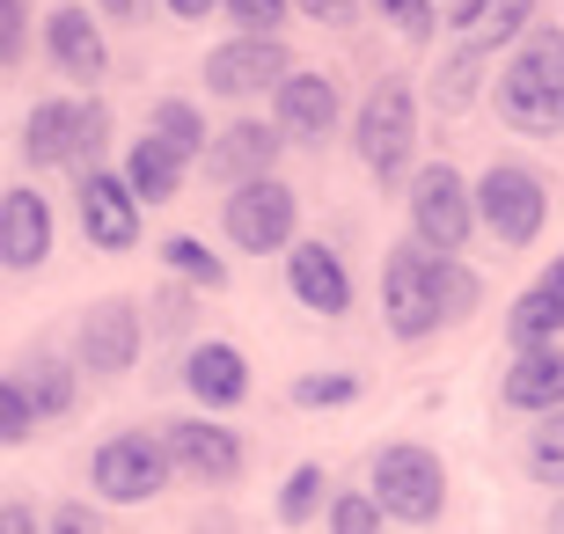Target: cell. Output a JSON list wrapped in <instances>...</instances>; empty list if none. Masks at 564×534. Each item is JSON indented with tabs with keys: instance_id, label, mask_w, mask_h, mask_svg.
<instances>
[{
	"instance_id": "19",
	"label": "cell",
	"mask_w": 564,
	"mask_h": 534,
	"mask_svg": "<svg viewBox=\"0 0 564 534\" xmlns=\"http://www.w3.org/2000/svg\"><path fill=\"white\" fill-rule=\"evenodd\" d=\"M184 389L206 403V411H235L242 395H250V359L235 345H191L184 359Z\"/></svg>"
},
{
	"instance_id": "7",
	"label": "cell",
	"mask_w": 564,
	"mask_h": 534,
	"mask_svg": "<svg viewBox=\"0 0 564 534\" xmlns=\"http://www.w3.org/2000/svg\"><path fill=\"white\" fill-rule=\"evenodd\" d=\"M169 447L162 439H147V432H118V439H104L96 447V461H88V483H96V498L104 505H147V498L169 483Z\"/></svg>"
},
{
	"instance_id": "30",
	"label": "cell",
	"mask_w": 564,
	"mask_h": 534,
	"mask_svg": "<svg viewBox=\"0 0 564 534\" xmlns=\"http://www.w3.org/2000/svg\"><path fill=\"white\" fill-rule=\"evenodd\" d=\"M30 432H37V403L22 389V373H8V381H0V447H22Z\"/></svg>"
},
{
	"instance_id": "18",
	"label": "cell",
	"mask_w": 564,
	"mask_h": 534,
	"mask_svg": "<svg viewBox=\"0 0 564 534\" xmlns=\"http://www.w3.org/2000/svg\"><path fill=\"white\" fill-rule=\"evenodd\" d=\"M82 132H88V103H37L22 118L15 146L30 168H52V162H82Z\"/></svg>"
},
{
	"instance_id": "44",
	"label": "cell",
	"mask_w": 564,
	"mask_h": 534,
	"mask_svg": "<svg viewBox=\"0 0 564 534\" xmlns=\"http://www.w3.org/2000/svg\"><path fill=\"white\" fill-rule=\"evenodd\" d=\"M440 8H469V0H440Z\"/></svg>"
},
{
	"instance_id": "29",
	"label": "cell",
	"mask_w": 564,
	"mask_h": 534,
	"mask_svg": "<svg viewBox=\"0 0 564 534\" xmlns=\"http://www.w3.org/2000/svg\"><path fill=\"white\" fill-rule=\"evenodd\" d=\"M315 505H323V461H301V469L286 476V491H279V520H286V527H308Z\"/></svg>"
},
{
	"instance_id": "24",
	"label": "cell",
	"mask_w": 564,
	"mask_h": 534,
	"mask_svg": "<svg viewBox=\"0 0 564 534\" xmlns=\"http://www.w3.org/2000/svg\"><path fill=\"white\" fill-rule=\"evenodd\" d=\"M557 329H564V308L557 301H550L543 286H528L521 301H513V315H506V337H513V345H557Z\"/></svg>"
},
{
	"instance_id": "10",
	"label": "cell",
	"mask_w": 564,
	"mask_h": 534,
	"mask_svg": "<svg viewBox=\"0 0 564 534\" xmlns=\"http://www.w3.org/2000/svg\"><path fill=\"white\" fill-rule=\"evenodd\" d=\"M293 74L286 44L279 37H228L206 52V88L213 96H257V88H279Z\"/></svg>"
},
{
	"instance_id": "15",
	"label": "cell",
	"mask_w": 564,
	"mask_h": 534,
	"mask_svg": "<svg viewBox=\"0 0 564 534\" xmlns=\"http://www.w3.org/2000/svg\"><path fill=\"white\" fill-rule=\"evenodd\" d=\"M52 257V206L30 184L0 190V264L8 271H37Z\"/></svg>"
},
{
	"instance_id": "38",
	"label": "cell",
	"mask_w": 564,
	"mask_h": 534,
	"mask_svg": "<svg viewBox=\"0 0 564 534\" xmlns=\"http://www.w3.org/2000/svg\"><path fill=\"white\" fill-rule=\"evenodd\" d=\"M52 534H96V520H88V505H59V513H52Z\"/></svg>"
},
{
	"instance_id": "39",
	"label": "cell",
	"mask_w": 564,
	"mask_h": 534,
	"mask_svg": "<svg viewBox=\"0 0 564 534\" xmlns=\"http://www.w3.org/2000/svg\"><path fill=\"white\" fill-rule=\"evenodd\" d=\"M213 8H228V0H169V15H184V22H206Z\"/></svg>"
},
{
	"instance_id": "17",
	"label": "cell",
	"mask_w": 564,
	"mask_h": 534,
	"mask_svg": "<svg viewBox=\"0 0 564 534\" xmlns=\"http://www.w3.org/2000/svg\"><path fill=\"white\" fill-rule=\"evenodd\" d=\"M499 395H506V411H528V417L564 411V345H528V351H513V367H506Z\"/></svg>"
},
{
	"instance_id": "32",
	"label": "cell",
	"mask_w": 564,
	"mask_h": 534,
	"mask_svg": "<svg viewBox=\"0 0 564 534\" xmlns=\"http://www.w3.org/2000/svg\"><path fill=\"white\" fill-rule=\"evenodd\" d=\"M352 395H359L352 373H301V381H293V403H301V411H323V403H352Z\"/></svg>"
},
{
	"instance_id": "2",
	"label": "cell",
	"mask_w": 564,
	"mask_h": 534,
	"mask_svg": "<svg viewBox=\"0 0 564 534\" xmlns=\"http://www.w3.org/2000/svg\"><path fill=\"white\" fill-rule=\"evenodd\" d=\"M381 315L397 337H433L447 323V257L425 249L419 235L403 249H389V271H381Z\"/></svg>"
},
{
	"instance_id": "43",
	"label": "cell",
	"mask_w": 564,
	"mask_h": 534,
	"mask_svg": "<svg viewBox=\"0 0 564 534\" xmlns=\"http://www.w3.org/2000/svg\"><path fill=\"white\" fill-rule=\"evenodd\" d=\"M550 534H564V505H557V520H550Z\"/></svg>"
},
{
	"instance_id": "36",
	"label": "cell",
	"mask_w": 564,
	"mask_h": 534,
	"mask_svg": "<svg viewBox=\"0 0 564 534\" xmlns=\"http://www.w3.org/2000/svg\"><path fill=\"white\" fill-rule=\"evenodd\" d=\"M228 15L242 22V37H279V15H286V0H228Z\"/></svg>"
},
{
	"instance_id": "26",
	"label": "cell",
	"mask_w": 564,
	"mask_h": 534,
	"mask_svg": "<svg viewBox=\"0 0 564 534\" xmlns=\"http://www.w3.org/2000/svg\"><path fill=\"white\" fill-rule=\"evenodd\" d=\"M22 389H30L37 417H66V403H74V373H66V359L37 351V359H30V373H22Z\"/></svg>"
},
{
	"instance_id": "25",
	"label": "cell",
	"mask_w": 564,
	"mask_h": 534,
	"mask_svg": "<svg viewBox=\"0 0 564 534\" xmlns=\"http://www.w3.org/2000/svg\"><path fill=\"white\" fill-rule=\"evenodd\" d=\"M162 264L176 271V279H191V286H228V264H220V257H213L206 242H198V235H169L162 242Z\"/></svg>"
},
{
	"instance_id": "20",
	"label": "cell",
	"mask_w": 564,
	"mask_h": 534,
	"mask_svg": "<svg viewBox=\"0 0 564 534\" xmlns=\"http://www.w3.org/2000/svg\"><path fill=\"white\" fill-rule=\"evenodd\" d=\"M44 44H52V59H59L66 81H96V74H104V30L88 22V8H52Z\"/></svg>"
},
{
	"instance_id": "33",
	"label": "cell",
	"mask_w": 564,
	"mask_h": 534,
	"mask_svg": "<svg viewBox=\"0 0 564 534\" xmlns=\"http://www.w3.org/2000/svg\"><path fill=\"white\" fill-rule=\"evenodd\" d=\"M22 44H30V0H0V66L15 74Z\"/></svg>"
},
{
	"instance_id": "42",
	"label": "cell",
	"mask_w": 564,
	"mask_h": 534,
	"mask_svg": "<svg viewBox=\"0 0 564 534\" xmlns=\"http://www.w3.org/2000/svg\"><path fill=\"white\" fill-rule=\"evenodd\" d=\"M96 8H110V15H132V8H140V0H96Z\"/></svg>"
},
{
	"instance_id": "4",
	"label": "cell",
	"mask_w": 564,
	"mask_h": 534,
	"mask_svg": "<svg viewBox=\"0 0 564 534\" xmlns=\"http://www.w3.org/2000/svg\"><path fill=\"white\" fill-rule=\"evenodd\" d=\"M375 498L389 520H411V527H425V520H440V505H447V469H440L433 447H381L375 454Z\"/></svg>"
},
{
	"instance_id": "12",
	"label": "cell",
	"mask_w": 564,
	"mask_h": 534,
	"mask_svg": "<svg viewBox=\"0 0 564 534\" xmlns=\"http://www.w3.org/2000/svg\"><path fill=\"white\" fill-rule=\"evenodd\" d=\"M286 279H293V301L315 308L323 323H337V315L352 308V271H345V257H337L330 242H293L286 249Z\"/></svg>"
},
{
	"instance_id": "11",
	"label": "cell",
	"mask_w": 564,
	"mask_h": 534,
	"mask_svg": "<svg viewBox=\"0 0 564 534\" xmlns=\"http://www.w3.org/2000/svg\"><path fill=\"white\" fill-rule=\"evenodd\" d=\"M279 146H286V132H264V124H228V132H213V146H206V176L220 190H242V184H264L279 168Z\"/></svg>"
},
{
	"instance_id": "37",
	"label": "cell",
	"mask_w": 564,
	"mask_h": 534,
	"mask_svg": "<svg viewBox=\"0 0 564 534\" xmlns=\"http://www.w3.org/2000/svg\"><path fill=\"white\" fill-rule=\"evenodd\" d=\"M301 15H315V22H330V30H345V22L359 15V0H293Z\"/></svg>"
},
{
	"instance_id": "6",
	"label": "cell",
	"mask_w": 564,
	"mask_h": 534,
	"mask_svg": "<svg viewBox=\"0 0 564 534\" xmlns=\"http://www.w3.org/2000/svg\"><path fill=\"white\" fill-rule=\"evenodd\" d=\"M477 227H484L477 220V190L462 184L447 162H433V168H419V176H411V235H419L425 249L455 257Z\"/></svg>"
},
{
	"instance_id": "8",
	"label": "cell",
	"mask_w": 564,
	"mask_h": 534,
	"mask_svg": "<svg viewBox=\"0 0 564 534\" xmlns=\"http://www.w3.org/2000/svg\"><path fill=\"white\" fill-rule=\"evenodd\" d=\"M293 220H301V206H293V190L279 184V176H264V184H242L228 190V212H220V227H228L235 249H250V257H272V249H293Z\"/></svg>"
},
{
	"instance_id": "40",
	"label": "cell",
	"mask_w": 564,
	"mask_h": 534,
	"mask_svg": "<svg viewBox=\"0 0 564 534\" xmlns=\"http://www.w3.org/2000/svg\"><path fill=\"white\" fill-rule=\"evenodd\" d=\"M0 534H37V520L22 513V505H0Z\"/></svg>"
},
{
	"instance_id": "13",
	"label": "cell",
	"mask_w": 564,
	"mask_h": 534,
	"mask_svg": "<svg viewBox=\"0 0 564 534\" xmlns=\"http://www.w3.org/2000/svg\"><path fill=\"white\" fill-rule=\"evenodd\" d=\"M272 96H279V132H286V140L323 146L337 132V81L330 74H301V66H293Z\"/></svg>"
},
{
	"instance_id": "16",
	"label": "cell",
	"mask_w": 564,
	"mask_h": 534,
	"mask_svg": "<svg viewBox=\"0 0 564 534\" xmlns=\"http://www.w3.org/2000/svg\"><path fill=\"white\" fill-rule=\"evenodd\" d=\"M169 461L198 483H235L242 476V439L228 425H206V417H191V425H169Z\"/></svg>"
},
{
	"instance_id": "27",
	"label": "cell",
	"mask_w": 564,
	"mask_h": 534,
	"mask_svg": "<svg viewBox=\"0 0 564 534\" xmlns=\"http://www.w3.org/2000/svg\"><path fill=\"white\" fill-rule=\"evenodd\" d=\"M484 59H491V52H484V44H462L455 59L440 66V81H433V103L447 110V118H455V110L469 103V96H477V74H484Z\"/></svg>"
},
{
	"instance_id": "9",
	"label": "cell",
	"mask_w": 564,
	"mask_h": 534,
	"mask_svg": "<svg viewBox=\"0 0 564 534\" xmlns=\"http://www.w3.org/2000/svg\"><path fill=\"white\" fill-rule=\"evenodd\" d=\"M82 235H88V249L126 257V249L140 242V190H132L126 176L82 168Z\"/></svg>"
},
{
	"instance_id": "35",
	"label": "cell",
	"mask_w": 564,
	"mask_h": 534,
	"mask_svg": "<svg viewBox=\"0 0 564 534\" xmlns=\"http://www.w3.org/2000/svg\"><path fill=\"white\" fill-rule=\"evenodd\" d=\"M484 286H477V271L462 264V257H447V323H462V315H477Z\"/></svg>"
},
{
	"instance_id": "28",
	"label": "cell",
	"mask_w": 564,
	"mask_h": 534,
	"mask_svg": "<svg viewBox=\"0 0 564 534\" xmlns=\"http://www.w3.org/2000/svg\"><path fill=\"white\" fill-rule=\"evenodd\" d=\"M528 476L550 483V491H564V411H550L543 425L528 432Z\"/></svg>"
},
{
	"instance_id": "1",
	"label": "cell",
	"mask_w": 564,
	"mask_h": 534,
	"mask_svg": "<svg viewBox=\"0 0 564 534\" xmlns=\"http://www.w3.org/2000/svg\"><path fill=\"white\" fill-rule=\"evenodd\" d=\"M499 118L528 140H557L564 132V30H528L513 59L499 66Z\"/></svg>"
},
{
	"instance_id": "14",
	"label": "cell",
	"mask_w": 564,
	"mask_h": 534,
	"mask_svg": "<svg viewBox=\"0 0 564 534\" xmlns=\"http://www.w3.org/2000/svg\"><path fill=\"white\" fill-rule=\"evenodd\" d=\"M74 351H82L88 373H126L132 359H140V315H132V301H96V308L82 315Z\"/></svg>"
},
{
	"instance_id": "22",
	"label": "cell",
	"mask_w": 564,
	"mask_h": 534,
	"mask_svg": "<svg viewBox=\"0 0 564 534\" xmlns=\"http://www.w3.org/2000/svg\"><path fill=\"white\" fill-rule=\"evenodd\" d=\"M126 184L140 190V206H169V198H176V184H184V154L147 132V140L126 154Z\"/></svg>"
},
{
	"instance_id": "41",
	"label": "cell",
	"mask_w": 564,
	"mask_h": 534,
	"mask_svg": "<svg viewBox=\"0 0 564 534\" xmlns=\"http://www.w3.org/2000/svg\"><path fill=\"white\" fill-rule=\"evenodd\" d=\"M535 286H543V293H550V301H557V308H564V257H557V264H550V271H543V279H535Z\"/></svg>"
},
{
	"instance_id": "31",
	"label": "cell",
	"mask_w": 564,
	"mask_h": 534,
	"mask_svg": "<svg viewBox=\"0 0 564 534\" xmlns=\"http://www.w3.org/2000/svg\"><path fill=\"white\" fill-rule=\"evenodd\" d=\"M330 534H381V498L375 491L330 498Z\"/></svg>"
},
{
	"instance_id": "21",
	"label": "cell",
	"mask_w": 564,
	"mask_h": 534,
	"mask_svg": "<svg viewBox=\"0 0 564 534\" xmlns=\"http://www.w3.org/2000/svg\"><path fill=\"white\" fill-rule=\"evenodd\" d=\"M455 37L462 44H521L528 30H535V0H469V8H455Z\"/></svg>"
},
{
	"instance_id": "23",
	"label": "cell",
	"mask_w": 564,
	"mask_h": 534,
	"mask_svg": "<svg viewBox=\"0 0 564 534\" xmlns=\"http://www.w3.org/2000/svg\"><path fill=\"white\" fill-rule=\"evenodd\" d=\"M147 132L162 146H176L184 162H206V118L184 103V96H169V103H154V118H147Z\"/></svg>"
},
{
	"instance_id": "34",
	"label": "cell",
	"mask_w": 564,
	"mask_h": 534,
	"mask_svg": "<svg viewBox=\"0 0 564 534\" xmlns=\"http://www.w3.org/2000/svg\"><path fill=\"white\" fill-rule=\"evenodd\" d=\"M375 8L389 15V30H397V37H411V44L433 37V0H375Z\"/></svg>"
},
{
	"instance_id": "5",
	"label": "cell",
	"mask_w": 564,
	"mask_h": 534,
	"mask_svg": "<svg viewBox=\"0 0 564 534\" xmlns=\"http://www.w3.org/2000/svg\"><path fill=\"white\" fill-rule=\"evenodd\" d=\"M543 212H550V190L535 168L521 162H491L477 176V220L499 235L506 249H528L535 235H543Z\"/></svg>"
},
{
	"instance_id": "3",
	"label": "cell",
	"mask_w": 564,
	"mask_h": 534,
	"mask_svg": "<svg viewBox=\"0 0 564 534\" xmlns=\"http://www.w3.org/2000/svg\"><path fill=\"white\" fill-rule=\"evenodd\" d=\"M352 146L381 184H397L403 168H411V146H419V103H411V88L403 81L367 88V103L352 118Z\"/></svg>"
}]
</instances>
